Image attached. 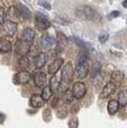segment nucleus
Masks as SVG:
<instances>
[{
	"mask_svg": "<svg viewBox=\"0 0 127 128\" xmlns=\"http://www.w3.org/2000/svg\"><path fill=\"white\" fill-rule=\"evenodd\" d=\"M41 98L44 101H48L52 98V95H53V90L51 89L50 86H46V87H44L42 88V92H41Z\"/></svg>",
	"mask_w": 127,
	"mask_h": 128,
	"instance_id": "6ab92c4d",
	"label": "nucleus"
},
{
	"mask_svg": "<svg viewBox=\"0 0 127 128\" xmlns=\"http://www.w3.org/2000/svg\"><path fill=\"white\" fill-rule=\"evenodd\" d=\"M77 14L82 19H87V20H92L94 19V16H96V12L91 8L89 6H82V7L78 8Z\"/></svg>",
	"mask_w": 127,
	"mask_h": 128,
	"instance_id": "f03ea898",
	"label": "nucleus"
},
{
	"mask_svg": "<svg viewBox=\"0 0 127 128\" xmlns=\"http://www.w3.org/2000/svg\"><path fill=\"white\" fill-rule=\"evenodd\" d=\"M31 80V74L28 73L27 70H21L16 75V82L20 84V85H25Z\"/></svg>",
	"mask_w": 127,
	"mask_h": 128,
	"instance_id": "6e6552de",
	"label": "nucleus"
},
{
	"mask_svg": "<svg viewBox=\"0 0 127 128\" xmlns=\"http://www.w3.org/2000/svg\"><path fill=\"white\" fill-rule=\"evenodd\" d=\"M30 48H31V42H27L25 40H18L16 44V47H14V50H16V54L24 56L28 53Z\"/></svg>",
	"mask_w": 127,
	"mask_h": 128,
	"instance_id": "7ed1b4c3",
	"label": "nucleus"
},
{
	"mask_svg": "<svg viewBox=\"0 0 127 128\" xmlns=\"http://www.w3.org/2000/svg\"><path fill=\"white\" fill-rule=\"evenodd\" d=\"M5 120V115L3 114V113H0V124H3Z\"/></svg>",
	"mask_w": 127,
	"mask_h": 128,
	"instance_id": "2f4dec72",
	"label": "nucleus"
},
{
	"mask_svg": "<svg viewBox=\"0 0 127 128\" xmlns=\"http://www.w3.org/2000/svg\"><path fill=\"white\" fill-rule=\"evenodd\" d=\"M73 76V66L71 62H67L64 68H62V73H61V81L59 84V90L61 93H65L68 89V84L72 80Z\"/></svg>",
	"mask_w": 127,
	"mask_h": 128,
	"instance_id": "f257e3e1",
	"label": "nucleus"
},
{
	"mask_svg": "<svg viewBox=\"0 0 127 128\" xmlns=\"http://www.w3.org/2000/svg\"><path fill=\"white\" fill-rule=\"evenodd\" d=\"M72 39H73L74 42L78 44V45H79V46H80L81 48H84V50H86V47H87V44H85L84 41H81L80 39H78V38H75V36H73Z\"/></svg>",
	"mask_w": 127,
	"mask_h": 128,
	"instance_id": "a878e982",
	"label": "nucleus"
},
{
	"mask_svg": "<svg viewBox=\"0 0 127 128\" xmlns=\"http://www.w3.org/2000/svg\"><path fill=\"white\" fill-rule=\"evenodd\" d=\"M57 35H58V44H59V47L62 46V45H65V44L67 42V40H66V36H65V35H62L60 32H59Z\"/></svg>",
	"mask_w": 127,
	"mask_h": 128,
	"instance_id": "393cba45",
	"label": "nucleus"
},
{
	"mask_svg": "<svg viewBox=\"0 0 127 128\" xmlns=\"http://www.w3.org/2000/svg\"><path fill=\"white\" fill-rule=\"evenodd\" d=\"M5 24V11L4 8H0V25Z\"/></svg>",
	"mask_w": 127,
	"mask_h": 128,
	"instance_id": "c85d7f7f",
	"label": "nucleus"
},
{
	"mask_svg": "<svg viewBox=\"0 0 127 128\" xmlns=\"http://www.w3.org/2000/svg\"><path fill=\"white\" fill-rule=\"evenodd\" d=\"M111 79L113 84H118L123 79V73L120 72V70H114L113 73L111 74Z\"/></svg>",
	"mask_w": 127,
	"mask_h": 128,
	"instance_id": "aec40b11",
	"label": "nucleus"
},
{
	"mask_svg": "<svg viewBox=\"0 0 127 128\" xmlns=\"http://www.w3.org/2000/svg\"><path fill=\"white\" fill-rule=\"evenodd\" d=\"M122 6H123V7H125V8H127V0H123Z\"/></svg>",
	"mask_w": 127,
	"mask_h": 128,
	"instance_id": "473e14b6",
	"label": "nucleus"
},
{
	"mask_svg": "<svg viewBox=\"0 0 127 128\" xmlns=\"http://www.w3.org/2000/svg\"><path fill=\"white\" fill-rule=\"evenodd\" d=\"M62 62H64V60H62L61 58L55 59L50 65V67H48V73L52 74V75H55V73H57V72L60 70V67L62 66Z\"/></svg>",
	"mask_w": 127,
	"mask_h": 128,
	"instance_id": "9b49d317",
	"label": "nucleus"
},
{
	"mask_svg": "<svg viewBox=\"0 0 127 128\" xmlns=\"http://www.w3.org/2000/svg\"><path fill=\"white\" fill-rule=\"evenodd\" d=\"M88 72H89V66H88V64H87V61H86V62L78 64L77 68L74 70V74L77 75L78 79H84L88 75Z\"/></svg>",
	"mask_w": 127,
	"mask_h": 128,
	"instance_id": "423d86ee",
	"label": "nucleus"
},
{
	"mask_svg": "<svg viewBox=\"0 0 127 128\" xmlns=\"http://www.w3.org/2000/svg\"><path fill=\"white\" fill-rule=\"evenodd\" d=\"M12 50V44L10 40L5 38H0V52L1 53H8Z\"/></svg>",
	"mask_w": 127,
	"mask_h": 128,
	"instance_id": "2eb2a0df",
	"label": "nucleus"
},
{
	"mask_svg": "<svg viewBox=\"0 0 127 128\" xmlns=\"http://www.w3.org/2000/svg\"><path fill=\"white\" fill-rule=\"evenodd\" d=\"M54 45V39L48 34H44L41 36V46L44 48H52Z\"/></svg>",
	"mask_w": 127,
	"mask_h": 128,
	"instance_id": "dca6fc26",
	"label": "nucleus"
},
{
	"mask_svg": "<svg viewBox=\"0 0 127 128\" xmlns=\"http://www.w3.org/2000/svg\"><path fill=\"white\" fill-rule=\"evenodd\" d=\"M4 32L8 36H13L17 32V24L13 21H6L4 24Z\"/></svg>",
	"mask_w": 127,
	"mask_h": 128,
	"instance_id": "1a4fd4ad",
	"label": "nucleus"
},
{
	"mask_svg": "<svg viewBox=\"0 0 127 128\" xmlns=\"http://www.w3.org/2000/svg\"><path fill=\"white\" fill-rule=\"evenodd\" d=\"M46 60H47V55L44 53V52H40L34 59V66L35 68H42V67L45 66V64H46Z\"/></svg>",
	"mask_w": 127,
	"mask_h": 128,
	"instance_id": "9d476101",
	"label": "nucleus"
},
{
	"mask_svg": "<svg viewBox=\"0 0 127 128\" xmlns=\"http://www.w3.org/2000/svg\"><path fill=\"white\" fill-rule=\"evenodd\" d=\"M16 8H17L18 14H19L23 19H30V18H31V12H30V10H28L26 6H24V5H21V4H18L16 6Z\"/></svg>",
	"mask_w": 127,
	"mask_h": 128,
	"instance_id": "ddd939ff",
	"label": "nucleus"
},
{
	"mask_svg": "<svg viewBox=\"0 0 127 128\" xmlns=\"http://www.w3.org/2000/svg\"><path fill=\"white\" fill-rule=\"evenodd\" d=\"M35 25H37V27L39 30H47V28L50 27V20L47 18L45 14H42V13H37V16H35Z\"/></svg>",
	"mask_w": 127,
	"mask_h": 128,
	"instance_id": "39448f33",
	"label": "nucleus"
},
{
	"mask_svg": "<svg viewBox=\"0 0 127 128\" xmlns=\"http://www.w3.org/2000/svg\"><path fill=\"white\" fill-rule=\"evenodd\" d=\"M114 90H115V84H113V82H108L107 85H105L104 88L101 89L100 96L101 98H107V96H109Z\"/></svg>",
	"mask_w": 127,
	"mask_h": 128,
	"instance_id": "f8f14e48",
	"label": "nucleus"
},
{
	"mask_svg": "<svg viewBox=\"0 0 127 128\" xmlns=\"http://www.w3.org/2000/svg\"><path fill=\"white\" fill-rule=\"evenodd\" d=\"M59 84H60V82L58 81L57 76H55V75H53V76L51 78V80H50V87H51V89H52V90H55L57 88H59Z\"/></svg>",
	"mask_w": 127,
	"mask_h": 128,
	"instance_id": "b1692460",
	"label": "nucleus"
},
{
	"mask_svg": "<svg viewBox=\"0 0 127 128\" xmlns=\"http://www.w3.org/2000/svg\"><path fill=\"white\" fill-rule=\"evenodd\" d=\"M30 58L26 56V55H24L21 58L19 59V66L23 68V70H27L28 67H30Z\"/></svg>",
	"mask_w": 127,
	"mask_h": 128,
	"instance_id": "4be33fe9",
	"label": "nucleus"
},
{
	"mask_svg": "<svg viewBox=\"0 0 127 128\" xmlns=\"http://www.w3.org/2000/svg\"><path fill=\"white\" fill-rule=\"evenodd\" d=\"M118 102L120 106L127 105V90H121L118 95Z\"/></svg>",
	"mask_w": 127,
	"mask_h": 128,
	"instance_id": "412c9836",
	"label": "nucleus"
},
{
	"mask_svg": "<svg viewBox=\"0 0 127 128\" xmlns=\"http://www.w3.org/2000/svg\"><path fill=\"white\" fill-rule=\"evenodd\" d=\"M34 35H35V32L33 28L31 27H27L24 30V33H23V36H24V40L27 41V42H32L33 39H34Z\"/></svg>",
	"mask_w": 127,
	"mask_h": 128,
	"instance_id": "f3484780",
	"label": "nucleus"
},
{
	"mask_svg": "<svg viewBox=\"0 0 127 128\" xmlns=\"http://www.w3.org/2000/svg\"><path fill=\"white\" fill-rule=\"evenodd\" d=\"M108 40V33H101L100 35H99V41H100L101 44L106 42Z\"/></svg>",
	"mask_w": 127,
	"mask_h": 128,
	"instance_id": "bb28decb",
	"label": "nucleus"
},
{
	"mask_svg": "<svg viewBox=\"0 0 127 128\" xmlns=\"http://www.w3.org/2000/svg\"><path fill=\"white\" fill-rule=\"evenodd\" d=\"M78 127V119L73 118L72 120L69 121V128H77Z\"/></svg>",
	"mask_w": 127,
	"mask_h": 128,
	"instance_id": "cd10ccee",
	"label": "nucleus"
},
{
	"mask_svg": "<svg viewBox=\"0 0 127 128\" xmlns=\"http://www.w3.org/2000/svg\"><path fill=\"white\" fill-rule=\"evenodd\" d=\"M39 4L41 5L42 7H46L47 10H51V5L48 4V2H46L45 0H40V1H39Z\"/></svg>",
	"mask_w": 127,
	"mask_h": 128,
	"instance_id": "c756f323",
	"label": "nucleus"
},
{
	"mask_svg": "<svg viewBox=\"0 0 127 128\" xmlns=\"http://www.w3.org/2000/svg\"><path fill=\"white\" fill-rule=\"evenodd\" d=\"M72 94L75 99H82L86 94V86H85L84 82H75L72 87Z\"/></svg>",
	"mask_w": 127,
	"mask_h": 128,
	"instance_id": "20e7f679",
	"label": "nucleus"
},
{
	"mask_svg": "<svg viewBox=\"0 0 127 128\" xmlns=\"http://www.w3.org/2000/svg\"><path fill=\"white\" fill-rule=\"evenodd\" d=\"M30 105L34 108H40L44 106V100H42L41 95L39 94H33L31 96V100H30Z\"/></svg>",
	"mask_w": 127,
	"mask_h": 128,
	"instance_id": "4468645a",
	"label": "nucleus"
},
{
	"mask_svg": "<svg viewBox=\"0 0 127 128\" xmlns=\"http://www.w3.org/2000/svg\"><path fill=\"white\" fill-rule=\"evenodd\" d=\"M33 79H34V84L38 86V87H40V88H44V87H46L47 75H46V73H45V72H41V70L37 72V73L34 74Z\"/></svg>",
	"mask_w": 127,
	"mask_h": 128,
	"instance_id": "0eeeda50",
	"label": "nucleus"
},
{
	"mask_svg": "<svg viewBox=\"0 0 127 128\" xmlns=\"http://www.w3.org/2000/svg\"><path fill=\"white\" fill-rule=\"evenodd\" d=\"M119 107H120V105H119V102H118V100H111L107 105V110L111 115H114L119 110Z\"/></svg>",
	"mask_w": 127,
	"mask_h": 128,
	"instance_id": "a211bd4d",
	"label": "nucleus"
},
{
	"mask_svg": "<svg viewBox=\"0 0 127 128\" xmlns=\"http://www.w3.org/2000/svg\"><path fill=\"white\" fill-rule=\"evenodd\" d=\"M120 16V12L114 11V12H112L111 14H109V18H115V16Z\"/></svg>",
	"mask_w": 127,
	"mask_h": 128,
	"instance_id": "7c9ffc66",
	"label": "nucleus"
},
{
	"mask_svg": "<svg viewBox=\"0 0 127 128\" xmlns=\"http://www.w3.org/2000/svg\"><path fill=\"white\" fill-rule=\"evenodd\" d=\"M101 70V64L100 62H94L93 64V66H92V78H95L96 75L99 74V72H100Z\"/></svg>",
	"mask_w": 127,
	"mask_h": 128,
	"instance_id": "5701e85b",
	"label": "nucleus"
}]
</instances>
